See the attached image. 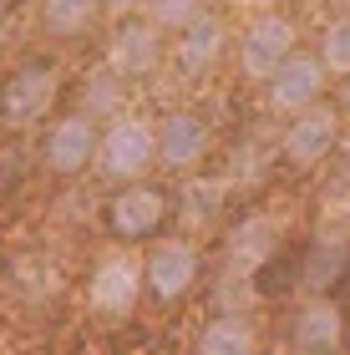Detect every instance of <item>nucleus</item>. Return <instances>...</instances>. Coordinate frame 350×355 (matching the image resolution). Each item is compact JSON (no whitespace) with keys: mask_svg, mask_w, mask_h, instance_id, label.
<instances>
[{"mask_svg":"<svg viewBox=\"0 0 350 355\" xmlns=\"http://www.w3.org/2000/svg\"><path fill=\"white\" fill-rule=\"evenodd\" d=\"M224 41H229V26L224 15H193L178 36V67L183 76H209V67L224 56Z\"/></svg>","mask_w":350,"mask_h":355,"instance_id":"nucleus-15","label":"nucleus"},{"mask_svg":"<svg viewBox=\"0 0 350 355\" xmlns=\"http://www.w3.org/2000/svg\"><path fill=\"white\" fill-rule=\"evenodd\" d=\"M152 137H157V163L168 173L198 168V157L209 153V127H203V117H193V112H168L163 127H152Z\"/></svg>","mask_w":350,"mask_h":355,"instance_id":"nucleus-14","label":"nucleus"},{"mask_svg":"<svg viewBox=\"0 0 350 355\" xmlns=\"http://www.w3.org/2000/svg\"><path fill=\"white\" fill-rule=\"evenodd\" d=\"M295 51V15L284 10H259L238 31V67L249 82H269V71Z\"/></svg>","mask_w":350,"mask_h":355,"instance_id":"nucleus-4","label":"nucleus"},{"mask_svg":"<svg viewBox=\"0 0 350 355\" xmlns=\"http://www.w3.org/2000/svg\"><path fill=\"white\" fill-rule=\"evenodd\" d=\"M224 193L229 183H218V178H193V183L183 188V229L188 234H203V229H213L218 214H224Z\"/></svg>","mask_w":350,"mask_h":355,"instance_id":"nucleus-18","label":"nucleus"},{"mask_svg":"<svg viewBox=\"0 0 350 355\" xmlns=\"http://www.w3.org/2000/svg\"><path fill=\"white\" fill-rule=\"evenodd\" d=\"M97 168L112 178V183H137V178H148L157 168L152 122L117 112V117L107 122V132H97Z\"/></svg>","mask_w":350,"mask_h":355,"instance_id":"nucleus-2","label":"nucleus"},{"mask_svg":"<svg viewBox=\"0 0 350 355\" xmlns=\"http://www.w3.org/2000/svg\"><path fill=\"white\" fill-rule=\"evenodd\" d=\"M56 92H61L56 61H26V67H15L6 76V87H0V122L6 127H36L51 112Z\"/></svg>","mask_w":350,"mask_h":355,"instance_id":"nucleus-3","label":"nucleus"},{"mask_svg":"<svg viewBox=\"0 0 350 355\" xmlns=\"http://www.w3.org/2000/svg\"><path fill=\"white\" fill-rule=\"evenodd\" d=\"M279 234H284V218L279 214H254L234 229L229 239V254H224V269L229 279H249V274H259L264 259L279 249Z\"/></svg>","mask_w":350,"mask_h":355,"instance_id":"nucleus-13","label":"nucleus"},{"mask_svg":"<svg viewBox=\"0 0 350 355\" xmlns=\"http://www.w3.org/2000/svg\"><path fill=\"white\" fill-rule=\"evenodd\" d=\"M290 350L295 355H340L345 350V315L330 295H305V304L290 320Z\"/></svg>","mask_w":350,"mask_h":355,"instance_id":"nucleus-8","label":"nucleus"},{"mask_svg":"<svg viewBox=\"0 0 350 355\" xmlns=\"http://www.w3.org/2000/svg\"><path fill=\"white\" fill-rule=\"evenodd\" d=\"M102 0H41L36 15H41V31L46 36H61V41H76L82 31H91Z\"/></svg>","mask_w":350,"mask_h":355,"instance_id":"nucleus-17","label":"nucleus"},{"mask_svg":"<svg viewBox=\"0 0 350 355\" xmlns=\"http://www.w3.org/2000/svg\"><path fill=\"white\" fill-rule=\"evenodd\" d=\"M340 102H345V112H350V71H345V92H340Z\"/></svg>","mask_w":350,"mask_h":355,"instance_id":"nucleus-24","label":"nucleus"},{"mask_svg":"<svg viewBox=\"0 0 350 355\" xmlns=\"http://www.w3.org/2000/svg\"><path fill=\"white\" fill-rule=\"evenodd\" d=\"M198 244L188 234L178 239H157V244L148 249V259H142V289H152V300H183L188 289L198 284Z\"/></svg>","mask_w":350,"mask_h":355,"instance_id":"nucleus-5","label":"nucleus"},{"mask_svg":"<svg viewBox=\"0 0 350 355\" xmlns=\"http://www.w3.org/2000/svg\"><path fill=\"white\" fill-rule=\"evenodd\" d=\"M325 203H330V208H350V137H335V148H330Z\"/></svg>","mask_w":350,"mask_h":355,"instance_id":"nucleus-21","label":"nucleus"},{"mask_svg":"<svg viewBox=\"0 0 350 355\" xmlns=\"http://www.w3.org/2000/svg\"><path fill=\"white\" fill-rule=\"evenodd\" d=\"M102 10H112V15H132V10H142V0H102Z\"/></svg>","mask_w":350,"mask_h":355,"instance_id":"nucleus-23","label":"nucleus"},{"mask_svg":"<svg viewBox=\"0 0 350 355\" xmlns=\"http://www.w3.org/2000/svg\"><path fill=\"white\" fill-rule=\"evenodd\" d=\"M335 137H340V117L315 102V107H305V112L290 117V127H284V137H279V157L290 168H315V163L330 157Z\"/></svg>","mask_w":350,"mask_h":355,"instance_id":"nucleus-9","label":"nucleus"},{"mask_svg":"<svg viewBox=\"0 0 350 355\" xmlns=\"http://www.w3.org/2000/svg\"><path fill=\"white\" fill-rule=\"evenodd\" d=\"M320 67L330 76H345L350 71V10H340L335 21L320 31Z\"/></svg>","mask_w":350,"mask_h":355,"instance_id":"nucleus-20","label":"nucleus"},{"mask_svg":"<svg viewBox=\"0 0 350 355\" xmlns=\"http://www.w3.org/2000/svg\"><path fill=\"white\" fill-rule=\"evenodd\" d=\"M122 102H127V82H122L112 67H102V71L87 76V87H82V112H87L91 122H97V117H117Z\"/></svg>","mask_w":350,"mask_h":355,"instance_id":"nucleus-19","label":"nucleus"},{"mask_svg":"<svg viewBox=\"0 0 350 355\" xmlns=\"http://www.w3.org/2000/svg\"><path fill=\"white\" fill-rule=\"evenodd\" d=\"M168 218V193L152 188V183H127L112 203H107V229H112V239H122V244H137V239H152L157 229H163Z\"/></svg>","mask_w":350,"mask_h":355,"instance_id":"nucleus-7","label":"nucleus"},{"mask_svg":"<svg viewBox=\"0 0 350 355\" xmlns=\"http://www.w3.org/2000/svg\"><path fill=\"white\" fill-rule=\"evenodd\" d=\"M142 10L157 31H183L193 15H203V0H142Z\"/></svg>","mask_w":350,"mask_h":355,"instance_id":"nucleus-22","label":"nucleus"},{"mask_svg":"<svg viewBox=\"0 0 350 355\" xmlns=\"http://www.w3.org/2000/svg\"><path fill=\"white\" fill-rule=\"evenodd\" d=\"M325 76H330V71L320 67V56L290 51L274 71H269V82H264V87H269V107H274V112H290V117H295V112H305V107H315V102L325 96Z\"/></svg>","mask_w":350,"mask_h":355,"instance_id":"nucleus-10","label":"nucleus"},{"mask_svg":"<svg viewBox=\"0 0 350 355\" xmlns=\"http://www.w3.org/2000/svg\"><path fill=\"white\" fill-rule=\"evenodd\" d=\"M325 6H335V10H350V0H325Z\"/></svg>","mask_w":350,"mask_h":355,"instance_id":"nucleus-25","label":"nucleus"},{"mask_svg":"<svg viewBox=\"0 0 350 355\" xmlns=\"http://www.w3.org/2000/svg\"><path fill=\"white\" fill-rule=\"evenodd\" d=\"M87 300H91V310L107 315V320L132 315V310H137V300H142V259H132L127 249L102 254L97 269H91Z\"/></svg>","mask_w":350,"mask_h":355,"instance_id":"nucleus-6","label":"nucleus"},{"mask_svg":"<svg viewBox=\"0 0 350 355\" xmlns=\"http://www.w3.org/2000/svg\"><path fill=\"white\" fill-rule=\"evenodd\" d=\"M87 163H97V122L87 112H71V117H56L51 132H46V168L71 178Z\"/></svg>","mask_w":350,"mask_h":355,"instance_id":"nucleus-12","label":"nucleus"},{"mask_svg":"<svg viewBox=\"0 0 350 355\" xmlns=\"http://www.w3.org/2000/svg\"><path fill=\"white\" fill-rule=\"evenodd\" d=\"M198 355H259V335H254L249 315H218L198 330Z\"/></svg>","mask_w":350,"mask_h":355,"instance_id":"nucleus-16","label":"nucleus"},{"mask_svg":"<svg viewBox=\"0 0 350 355\" xmlns=\"http://www.w3.org/2000/svg\"><path fill=\"white\" fill-rule=\"evenodd\" d=\"M157 61H163V31L152 21H132L122 15V26L107 41V67H112L122 82H137V76H152Z\"/></svg>","mask_w":350,"mask_h":355,"instance_id":"nucleus-11","label":"nucleus"},{"mask_svg":"<svg viewBox=\"0 0 350 355\" xmlns=\"http://www.w3.org/2000/svg\"><path fill=\"white\" fill-rule=\"evenodd\" d=\"M345 279H350V208H330L325 223L305 244L299 289H305V295H335Z\"/></svg>","mask_w":350,"mask_h":355,"instance_id":"nucleus-1","label":"nucleus"}]
</instances>
